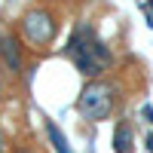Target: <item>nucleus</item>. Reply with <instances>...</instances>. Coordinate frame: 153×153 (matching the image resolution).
<instances>
[{"instance_id": "nucleus-1", "label": "nucleus", "mask_w": 153, "mask_h": 153, "mask_svg": "<svg viewBox=\"0 0 153 153\" xmlns=\"http://www.w3.org/2000/svg\"><path fill=\"white\" fill-rule=\"evenodd\" d=\"M68 55L74 58V65L80 68L83 74H89V76H98L101 71L110 65V49L95 37L92 28H83V25L71 34V40H68Z\"/></svg>"}, {"instance_id": "nucleus-2", "label": "nucleus", "mask_w": 153, "mask_h": 153, "mask_svg": "<svg viewBox=\"0 0 153 153\" xmlns=\"http://www.w3.org/2000/svg\"><path fill=\"white\" fill-rule=\"evenodd\" d=\"M113 107V92H110V86L107 83H89L83 89V95H80V110L86 113L89 120H107V113Z\"/></svg>"}, {"instance_id": "nucleus-3", "label": "nucleus", "mask_w": 153, "mask_h": 153, "mask_svg": "<svg viewBox=\"0 0 153 153\" xmlns=\"http://www.w3.org/2000/svg\"><path fill=\"white\" fill-rule=\"evenodd\" d=\"M22 31L28 37V43L46 46L55 37V22H52V16H49L46 9H31V12H25V19H22Z\"/></svg>"}, {"instance_id": "nucleus-4", "label": "nucleus", "mask_w": 153, "mask_h": 153, "mask_svg": "<svg viewBox=\"0 0 153 153\" xmlns=\"http://www.w3.org/2000/svg\"><path fill=\"white\" fill-rule=\"evenodd\" d=\"M0 55H3V65L9 71H19L22 68V55H19V46L12 37H0Z\"/></svg>"}, {"instance_id": "nucleus-5", "label": "nucleus", "mask_w": 153, "mask_h": 153, "mask_svg": "<svg viewBox=\"0 0 153 153\" xmlns=\"http://www.w3.org/2000/svg\"><path fill=\"white\" fill-rule=\"evenodd\" d=\"M113 144H117V153H129L132 150V129H129V126H117V141H113Z\"/></svg>"}, {"instance_id": "nucleus-6", "label": "nucleus", "mask_w": 153, "mask_h": 153, "mask_svg": "<svg viewBox=\"0 0 153 153\" xmlns=\"http://www.w3.org/2000/svg\"><path fill=\"white\" fill-rule=\"evenodd\" d=\"M46 132H49V141H52V147H55L58 153H71V147H68V141H65V135L58 132L55 123H46Z\"/></svg>"}, {"instance_id": "nucleus-7", "label": "nucleus", "mask_w": 153, "mask_h": 153, "mask_svg": "<svg viewBox=\"0 0 153 153\" xmlns=\"http://www.w3.org/2000/svg\"><path fill=\"white\" fill-rule=\"evenodd\" d=\"M16 153H34V150H16Z\"/></svg>"}, {"instance_id": "nucleus-8", "label": "nucleus", "mask_w": 153, "mask_h": 153, "mask_svg": "<svg viewBox=\"0 0 153 153\" xmlns=\"http://www.w3.org/2000/svg\"><path fill=\"white\" fill-rule=\"evenodd\" d=\"M150 6H153V0H150Z\"/></svg>"}]
</instances>
